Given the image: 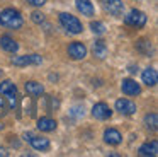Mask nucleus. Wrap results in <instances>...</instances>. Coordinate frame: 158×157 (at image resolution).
Wrapping results in <instances>:
<instances>
[{
	"mask_svg": "<svg viewBox=\"0 0 158 157\" xmlns=\"http://www.w3.org/2000/svg\"><path fill=\"white\" fill-rule=\"evenodd\" d=\"M77 9L82 12V16H87V17L94 16V5L90 0H77Z\"/></svg>",
	"mask_w": 158,
	"mask_h": 157,
	"instance_id": "obj_19",
	"label": "nucleus"
},
{
	"mask_svg": "<svg viewBox=\"0 0 158 157\" xmlns=\"http://www.w3.org/2000/svg\"><path fill=\"white\" fill-rule=\"evenodd\" d=\"M0 94L5 97L9 108L10 109L15 108V99H17V87H15V84H12L10 80L0 82Z\"/></svg>",
	"mask_w": 158,
	"mask_h": 157,
	"instance_id": "obj_3",
	"label": "nucleus"
},
{
	"mask_svg": "<svg viewBox=\"0 0 158 157\" xmlns=\"http://www.w3.org/2000/svg\"><path fill=\"white\" fill-rule=\"evenodd\" d=\"M31 5H34V7H43L46 3V0H27Z\"/></svg>",
	"mask_w": 158,
	"mask_h": 157,
	"instance_id": "obj_25",
	"label": "nucleus"
},
{
	"mask_svg": "<svg viewBox=\"0 0 158 157\" xmlns=\"http://www.w3.org/2000/svg\"><path fill=\"white\" fill-rule=\"evenodd\" d=\"M31 19H32V22H36V24H43L44 22V14L39 12V10H34V12L31 14Z\"/></svg>",
	"mask_w": 158,
	"mask_h": 157,
	"instance_id": "obj_23",
	"label": "nucleus"
},
{
	"mask_svg": "<svg viewBox=\"0 0 158 157\" xmlns=\"http://www.w3.org/2000/svg\"><path fill=\"white\" fill-rule=\"evenodd\" d=\"M60 22H61V26L65 27L70 34H80L83 31L82 22H80L75 16H72V14H68V12L60 14Z\"/></svg>",
	"mask_w": 158,
	"mask_h": 157,
	"instance_id": "obj_2",
	"label": "nucleus"
},
{
	"mask_svg": "<svg viewBox=\"0 0 158 157\" xmlns=\"http://www.w3.org/2000/svg\"><path fill=\"white\" fill-rule=\"evenodd\" d=\"M38 128L41 132H55L56 130V121L49 116H43L38 119Z\"/></svg>",
	"mask_w": 158,
	"mask_h": 157,
	"instance_id": "obj_16",
	"label": "nucleus"
},
{
	"mask_svg": "<svg viewBox=\"0 0 158 157\" xmlns=\"http://www.w3.org/2000/svg\"><path fill=\"white\" fill-rule=\"evenodd\" d=\"M143 82L148 85V87H155L158 82V75H156V70L155 68H146V70H143Z\"/></svg>",
	"mask_w": 158,
	"mask_h": 157,
	"instance_id": "obj_18",
	"label": "nucleus"
},
{
	"mask_svg": "<svg viewBox=\"0 0 158 157\" xmlns=\"http://www.w3.org/2000/svg\"><path fill=\"white\" fill-rule=\"evenodd\" d=\"M121 89H123V92L126 96H138L141 92L139 84H138L136 80H133V78H124V80L121 82Z\"/></svg>",
	"mask_w": 158,
	"mask_h": 157,
	"instance_id": "obj_10",
	"label": "nucleus"
},
{
	"mask_svg": "<svg viewBox=\"0 0 158 157\" xmlns=\"http://www.w3.org/2000/svg\"><path fill=\"white\" fill-rule=\"evenodd\" d=\"M29 143L32 145V149L41 150V152H44V150H48V149H49V140L46 138V137L32 135V137H31V140H29Z\"/></svg>",
	"mask_w": 158,
	"mask_h": 157,
	"instance_id": "obj_15",
	"label": "nucleus"
},
{
	"mask_svg": "<svg viewBox=\"0 0 158 157\" xmlns=\"http://www.w3.org/2000/svg\"><path fill=\"white\" fill-rule=\"evenodd\" d=\"M92 53H94L95 58L104 60V58L107 56V44L104 43L102 39H97L95 43H94V46H92Z\"/></svg>",
	"mask_w": 158,
	"mask_h": 157,
	"instance_id": "obj_17",
	"label": "nucleus"
},
{
	"mask_svg": "<svg viewBox=\"0 0 158 157\" xmlns=\"http://www.w3.org/2000/svg\"><path fill=\"white\" fill-rule=\"evenodd\" d=\"M0 48H2L4 51H7V53H17L19 44H17V41H15L14 38L4 34V36L0 38Z\"/></svg>",
	"mask_w": 158,
	"mask_h": 157,
	"instance_id": "obj_12",
	"label": "nucleus"
},
{
	"mask_svg": "<svg viewBox=\"0 0 158 157\" xmlns=\"http://www.w3.org/2000/svg\"><path fill=\"white\" fill-rule=\"evenodd\" d=\"M22 24H24V19L19 10L5 9L0 12V26H5L9 29H21Z\"/></svg>",
	"mask_w": 158,
	"mask_h": 157,
	"instance_id": "obj_1",
	"label": "nucleus"
},
{
	"mask_svg": "<svg viewBox=\"0 0 158 157\" xmlns=\"http://www.w3.org/2000/svg\"><path fill=\"white\" fill-rule=\"evenodd\" d=\"M116 111L124 116H131L136 113V104L129 99H117L116 101Z\"/></svg>",
	"mask_w": 158,
	"mask_h": 157,
	"instance_id": "obj_8",
	"label": "nucleus"
},
{
	"mask_svg": "<svg viewBox=\"0 0 158 157\" xmlns=\"http://www.w3.org/2000/svg\"><path fill=\"white\" fill-rule=\"evenodd\" d=\"M0 130H4V125H2V123H0Z\"/></svg>",
	"mask_w": 158,
	"mask_h": 157,
	"instance_id": "obj_29",
	"label": "nucleus"
},
{
	"mask_svg": "<svg viewBox=\"0 0 158 157\" xmlns=\"http://www.w3.org/2000/svg\"><path fill=\"white\" fill-rule=\"evenodd\" d=\"M136 50L139 51L141 55H151L153 53V46H151V41L150 39H144V38H141V39H138L136 43Z\"/></svg>",
	"mask_w": 158,
	"mask_h": 157,
	"instance_id": "obj_20",
	"label": "nucleus"
},
{
	"mask_svg": "<svg viewBox=\"0 0 158 157\" xmlns=\"http://www.w3.org/2000/svg\"><path fill=\"white\" fill-rule=\"evenodd\" d=\"M43 58L39 55H22V56H14L12 65L15 67H27V65H41Z\"/></svg>",
	"mask_w": 158,
	"mask_h": 157,
	"instance_id": "obj_5",
	"label": "nucleus"
},
{
	"mask_svg": "<svg viewBox=\"0 0 158 157\" xmlns=\"http://www.w3.org/2000/svg\"><path fill=\"white\" fill-rule=\"evenodd\" d=\"M144 126L151 132H156L158 130V116L156 113H150V114L144 116Z\"/></svg>",
	"mask_w": 158,
	"mask_h": 157,
	"instance_id": "obj_21",
	"label": "nucleus"
},
{
	"mask_svg": "<svg viewBox=\"0 0 158 157\" xmlns=\"http://www.w3.org/2000/svg\"><path fill=\"white\" fill-rule=\"evenodd\" d=\"M90 29H92L95 34H104L106 33V26H104V22H100V20H94V22H90Z\"/></svg>",
	"mask_w": 158,
	"mask_h": 157,
	"instance_id": "obj_22",
	"label": "nucleus"
},
{
	"mask_svg": "<svg viewBox=\"0 0 158 157\" xmlns=\"http://www.w3.org/2000/svg\"><path fill=\"white\" fill-rule=\"evenodd\" d=\"M31 137H32V133H24V138L27 140V142H29V140H31Z\"/></svg>",
	"mask_w": 158,
	"mask_h": 157,
	"instance_id": "obj_28",
	"label": "nucleus"
},
{
	"mask_svg": "<svg viewBox=\"0 0 158 157\" xmlns=\"http://www.w3.org/2000/svg\"><path fill=\"white\" fill-rule=\"evenodd\" d=\"M0 155H2V157H7V155H9V152H7L5 149H0Z\"/></svg>",
	"mask_w": 158,
	"mask_h": 157,
	"instance_id": "obj_26",
	"label": "nucleus"
},
{
	"mask_svg": "<svg viewBox=\"0 0 158 157\" xmlns=\"http://www.w3.org/2000/svg\"><path fill=\"white\" fill-rule=\"evenodd\" d=\"M68 55L73 60H83L87 56V46L83 43H80V41H73L68 46Z\"/></svg>",
	"mask_w": 158,
	"mask_h": 157,
	"instance_id": "obj_6",
	"label": "nucleus"
},
{
	"mask_svg": "<svg viewBox=\"0 0 158 157\" xmlns=\"http://www.w3.org/2000/svg\"><path fill=\"white\" fill-rule=\"evenodd\" d=\"M138 154L143 157H156L158 155V142L156 140H151V142H146L139 147Z\"/></svg>",
	"mask_w": 158,
	"mask_h": 157,
	"instance_id": "obj_11",
	"label": "nucleus"
},
{
	"mask_svg": "<svg viewBox=\"0 0 158 157\" xmlns=\"http://www.w3.org/2000/svg\"><path fill=\"white\" fill-rule=\"evenodd\" d=\"M100 2H102V7L109 14H112V16H116V17L123 16V10H124L123 0H100Z\"/></svg>",
	"mask_w": 158,
	"mask_h": 157,
	"instance_id": "obj_7",
	"label": "nucleus"
},
{
	"mask_svg": "<svg viewBox=\"0 0 158 157\" xmlns=\"http://www.w3.org/2000/svg\"><path fill=\"white\" fill-rule=\"evenodd\" d=\"M136 70H138V67H134V65H129V72H131V74H134Z\"/></svg>",
	"mask_w": 158,
	"mask_h": 157,
	"instance_id": "obj_27",
	"label": "nucleus"
},
{
	"mask_svg": "<svg viewBox=\"0 0 158 157\" xmlns=\"http://www.w3.org/2000/svg\"><path fill=\"white\" fill-rule=\"evenodd\" d=\"M124 22L131 27H143L146 24V14L141 12V10H131L126 17H124Z\"/></svg>",
	"mask_w": 158,
	"mask_h": 157,
	"instance_id": "obj_4",
	"label": "nucleus"
},
{
	"mask_svg": "<svg viewBox=\"0 0 158 157\" xmlns=\"http://www.w3.org/2000/svg\"><path fill=\"white\" fill-rule=\"evenodd\" d=\"M7 109H9V104H7V101H5V97H4V96L0 94V118L7 114Z\"/></svg>",
	"mask_w": 158,
	"mask_h": 157,
	"instance_id": "obj_24",
	"label": "nucleus"
},
{
	"mask_svg": "<svg viewBox=\"0 0 158 157\" xmlns=\"http://www.w3.org/2000/svg\"><path fill=\"white\" fill-rule=\"evenodd\" d=\"M92 116L95 119H109L112 116V111H110V108L106 102H97L92 108Z\"/></svg>",
	"mask_w": 158,
	"mask_h": 157,
	"instance_id": "obj_9",
	"label": "nucleus"
},
{
	"mask_svg": "<svg viewBox=\"0 0 158 157\" xmlns=\"http://www.w3.org/2000/svg\"><path fill=\"white\" fill-rule=\"evenodd\" d=\"M104 142L109 143V145H119L123 142V137H121V133L116 128H107L104 132Z\"/></svg>",
	"mask_w": 158,
	"mask_h": 157,
	"instance_id": "obj_13",
	"label": "nucleus"
},
{
	"mask_svg": "<svg viewBox=\"0 0 158 157\" xmlns=\"http://www.w3.org/2000/svg\"><path fill=\"white\" fill-rule=\"evenodd\" d=\"M26 92L29 96H32V97H38V96L44 94V87H43V84H39L36 80H29L26 82Z\"/></svg>",
	"mask_w": 158,
	"mask_h": 157,
	"instance_id": "obj_14",
	"label": "nucleus"
}]
</instances>
